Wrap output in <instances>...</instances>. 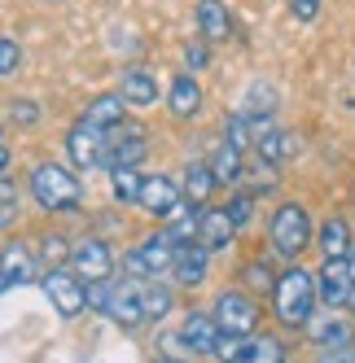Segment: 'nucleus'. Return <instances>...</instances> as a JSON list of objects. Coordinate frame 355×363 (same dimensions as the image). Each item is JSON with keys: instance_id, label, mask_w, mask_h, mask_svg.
I'll list each match as a JSON object with an SVG mask.
<instances>
[{"instance_id": "obj_41", "label": "nucleus", "mask_w": 355, "mask_h": 363, "mask_svg": "<svg viewBox=\"0 0 355 363\" xmlns=\"http://www.w3.org/2000/svg\"><path fill=\"white\" fill-rule=\"evenodd\" d=\"M9 289V280H5V272H0V294H5Z\"/></svg>"}, {"instance_id": "obj_37", "label": "nucleus", "mask_w": 355, "mask_h": 363, "mask_svg": "<svg viewBox=\"0 0 355 363\" xmlns=\"http://www.w3.org/2000/svg\"><path fill=\"white\" fill-rule=\"evenodd\" d=\"M316 363H355V350L351 346H338V350H320Z\"/></svg>"}, {"instance_id": "obj_16", "label": "nucleus", "mask_w": 355, "mask_h": 363, "mask_svg": "<svg viewBox=\"0 0 355 363\" xmlns=\"http://www.w3.org/2000/svg\"><path fill=\"white\" fill-rule=\"evenodd\" d=\"M123 101L128 106H136V110H145V106H154L158 101V74H149L145 66H128L123 70Z\"/></svg>"}, {"instance_id": "obj_12", "label": "nucleus", "mask_w": 355, "mask_h": 363, "mask_svg": "<svg viewBox=\"0 0 355 363\" xmlns=\"http://www.w3.org/2000/svg\"><path fill=\"white\" fill-rule=\"evenodd\" d=\"M180 193H185V189L175 184L171 175H149V179H145V189H141V206H145L149 215L167 219L175 206H180Z\"/></svg>"}, {"instance_id": "obj_30", "label": "nucleus", "mask_w": 355, "mask_h": 363, "mask_svg": "<svg viewBox=\"0 0 355 363\" xmlns=\"http://www.w3.org/2000/svg\"><path fill=\"white\" fill-rule=\"evenodd\" d=\"M171 311V284L154 276V284H145V320H163Z\"/></svg>"}, {"instance_id": "obj_28", "label": "nucleus", "mask_w": 355, "mask_h": 363, "mask_svg": "<svg viewBox=\"0 0 355 363\" xmlns=\"http://www.w3.org/2000/svg\"><path fill=\"white\" fill-rule=\"evenodd\" d=\"M110 189H114V197H119V201H141L145 175H141L136 167H114V175H110Z\"/></svg>"}, {"instance_id": "obj_10", "label": "nucleus", "mask_w": 355, "mask_h": 363, "mask_svg": "<svg viewBox=\"0 0 355 363\" xmlns=\"http://www.w3.org/2000/svg\"><path fill=\"white\" fill-rule=\"evenodd\" d=\"M175 254H180V245L171 241V232H167V228L154 232V237H145L141 250H136L145 276H163V272H171V267H175Z\"/></svg>"}, {"instance_id": "obj_25", "label": "nucleus", "mask_w": 355, "mask_h": 363, "mask_svg": "<svg viewBox=\"0 0 355 363\" xmlns=\"http://www.w3.org/2000/svg\"><path fill=\"white\" fill-rule=\"evenodd\" d=\"M211 171H215V179L219 184H237V179L246 175V162H241V149H233V145H215V158H211Z\"/></svg>"}, {"instance_id": "obj_27", "label": "nucleus", "mask_w": 355, "mask_h": 363, "mask_svg": "<svg viewBox=\"0 0 355 363\" xmlns=\"http://www.w3.org/2000/svg\"><path fill=\"white\" fill-rule=\"evenodd\" d=\"M237 363H285V346L276 337H246V350Z\"/></svg>"}, {"instance_id": "obj_23", "label": "nucleus", "mask_w": 355, "mask_h": 363, "mask_svg": "<svg viewBox=\"0 0 355 363\" xmlns=\"http://www.w3.org/2000/svg\"><path fill=\"white\" fill-rule=\"evenodd\" d=\"M123 106H128V101H123V92H106V96L88 101L84 118H88L92 127H101V132H106V127H119V123H123Z\"/></svg>"}, {"instance_id": "obj_39", "label": "nucleus", "mask_w": 355, "mask_h": 363, "mask_svg": "<svg viewBox=\"0 0 355 363\" xmlns=\"http://www.w3.org/2000/svg\"><path fill=\"white\" fill-rule=\"evenodd\" d=\"M44 254H48V263H62V258H66V241L62 237H44Z\"/></svg>"}, {"instance_id": "obj_32", "label": "nucleus", "mask_w": 355, "mask_h": 363, "mask_svg": "<svg viewBox=\"0 0 355 363\" xmlns=\"http://www.w3.org/2000/svg\"><path fill=\"white\" fill-rule=\"evenodd\" d=\"M228 215H233V223H237V232L250 223V215H255V193H241V197H233L228 201Z\"/></svg>"}, {"instance_id": "obj_44", "label": "nucleus", "mask_w": 355, "mask_h": 363, "mask_svg": "<svg viewBox=\"0 0 355 363\" xmlns=\"http://www.w3.org/2000/svg\"><path fill=\"white\" fill-rule=\"evenodd\" d=\"M351 306H355V302H351Z\"/></svg>"}, {"instance_id": "obj_21", "label": "nucleus", "mask_w": 355, "mask_h": 363, "mask_svg": "<svg viewBox=\"0 0 355 363\" xmlns=\"http://www.w3.org/2000/svg\"><path fill=\"white\" fill-rule=\"evenodd\" d=\"M163 223H167V232H171V241H175V245H193V241H197V232H202V215H197V206H193V201H180Z\"/></svg>"}, {"instance_id": "obj_17", "label": "nucleus", "mask_w": 355, "mask_h": 363, "mask_svg": "<svg viewBox=\"0 0 355 363\" xmlns=\"http://www.w3.org/2000/svg\"><path fill=\"white\" fill-rule=\"evenodd\" d=\"M145 153H149V136L141 132V127H123V132L110 136V153H106V158L114 167H136Z\"/></svg>"}, {"instance_id": "obj_8", "label": "nucleus", "mask_w": 355, "mask_h": 363, "mask_svg": "<svg viewBox=\"0 0 355 363\" xmlns=\"http://www.w3.org/2000/svg\"><path fill=\"white\" fill-rule=\"evenodd\" d=\"M70 272L80 276V280H88V284L106 280V276L114 272V254H110V245H106V241H97V237L80 241V245L70 250Z\"/></svg>"}, {"instance_id": "obj_31", "label": "nucleus", "mask_w": 355, "mask_h": 363, "mask_svg": "<svg viewBox=\"0 0 355 363\" xmlns=\"http://www.w3.org/2000/svg\"><path fill=\"white\" fill-rule=\"evenodd\" d=\"M241 179H250V193H272V189H276V167H272V162L246 167V175H241Z\"/></svg>"}, {"instance_id": "obj_2", "label": "nucleus", "mask_w": 355, "mask_h": 363, "mask_svg": "<svg viewBox=\"0 0 355 363\" xmlns=\"http://www.w3.org/2000/svg\"><path fill=\"white\" fill-rule=\"evenodd\" d=\"M31 197L44 206V211L62 215V211H80L84 189H80V179H75L66 167H58V162H40V167L31 171Z\"/></svg>"}, {"instance_id": "obj_19", "label": "nucleus", "mask_w": 355, "mask_h": 363, "mask_svg": "<svg viewBox=\"0 0 355 363\" xmlns=\"http://www.w3.org/2000/svg\"><path fill=\"white\" fill-rule=\"evenodd\" d=\"M167 110H171L175 118H193V114L202 110V88H197V79H193V74H175V79H171Z\"/></svg>"}, {"instance_id": "obj_24", "label": "nucleus", "mask_w": 355, "mask_h": 363, "mask_svg": "<svg viewBox=\"0 0 355 363\" xmlns=\"http://www.w3.org/2000/svg\"><path fill=\"white\" fill-rule=\"evenodd\" d=\"M219 189V179H215V171L207 167V162H189V171H185V201H193V206H207V197Z\"/></svg>"}, {"instance_id": "obj_20", "label": "nucleus", "mask_w": 355, "mask_h": 363, "mask_svg": "<svg viewBox=\"0 0 355 363\" xmlns=\"http://www.w3.org/2000/svg\"><path fill=\"white\" fill-rule=\"evenodd\" d=\"M0 272H5L9 284H27V280L36 276V258H31V250L22 245V241H9L5 250H0Z\"/></svg>"}, {"instance_id": "obj_18", "label": "nucleus", "mask_w": 355, "mask_h": 363, "mask_svg": "<svg viewBox=\"0 0 355 363\" xmlns=\"http://www.w3.org/2000/svg\"><path fill=\"white\" fill-rule=\"evenodd\" d=\"M197 31L207 44H224L233 31V18H228L224 0H197Z\"/></svg>"}, {"instance_id": "obj_13", "label": "nucleus", "mask_w": 355, "mask_h": 363, "mask_svg": "<svg viewBox=\"0 0 355 363\" xmlns=\"http://www.w3.org/2000/svg\"><path fill=\"white\" fill-rule=\"evenodd\" d=\"M219 324L215 315H202V311H189L185 324H180V342L193 350V354H215V342H219Z\"/></svg>"}, {"instance_id": "obj_22", "label": "nucleus", "mask_w": 355, "mask_h": 363, "mask_svg": "<svg viewBox=\"0 0 355 363\" xmlns=\"http://www.w3.org/2000/svg\"><path fill=\"white\" fill-rule=\"evenodd\" d=\"M316 241H320V254H324V258H346V254H351V245H355V241H351V223H346L342 215L324 219Z\"/></svg>"}, {"instance_id": "obj_42", "label": "nucleus", "mask_w": 355, "mask_h": 363, "mask_svg": "<svg viewBox=\"0 0 355 363\" xmlns=\"http://www.w3.org/2000/svg\"><path fill=\"white\" fill-rule=\"evenodd\" d=\"M346 258H351V267H355V245H351V254H346Z\"/></svg>"}, {"instance_id": "obj_4", "label": "nucleus", "mask_w": 355, "mask_h": 363, "mask_svg": "<svg viewBox=\"0 0 355 363\" xmlns=\"http://www.w3.org/2000/svg\"><path fill=\"white\" fill-rule=\"evenodd\" d=\"M211 315H215V324H219L224 333H233V337H255V328H259V306H255V298H250V294H237V289L219 294Z\"/></svg>"}, {"instance_id": "obj_26", "label": "nucleus", "mask_w": 355, "mask_h": 363, "mask_svg": "<svg viewBox=\"0 0 355 363\" xmlns=\"http://www.w3.org/2000/svg\"><path fill=\"white\" fill-rule=\"evenodd\" d=\"M255 149H259V158H263V162H272V167H281L285 158H294V149H298V140H294L290 132H281V127H272V132H268V136H263V140H259Z\"/></svg>"}, {"instance_id": "obj_9", "label": "nucleus", "mask_w": 355, "mask_h": 363, "mask_svg": "<svg viewBox=\"0 0 355 363\" xmlns=\"http://www.w3.org/2000/svg\"><path fill=\"white\" fill-rule=\"evenodd\" d=\"M233 237H237V223H233V215H228V206H207V211H202L197 245H207L211 254H219V250L233 245Z\"/></svg>"}, {"instance_id": "obj_33", "label": "nucleus", "mask_w": 355, "mask_h": 363, "mask_svg": "<svg viewBox=\"0 0 355 363\" xmlns=\"http://www.w3.org/2000/svg\"><path fill=\"white\" fill-rule=\"evenodd\" d=\"M18 62H22V53H18V40L0 35V79H5V74H13V70H18Z\"/></svg>"}, {"instance_id": "obj_11", "label": "nucleus", "mask_w": 355, "mask_h": 363, "mask_svg": "<svg viewBox=\"0 0 355 363\" xmlns=\"http://www.w3.org/2000/svg\"><path fill=\"white\" fill-rule=\"evenodd\" d=\"M110 320L119 324H145V284L136 280H119L114 284V298H110Z\"/></svg>"}, {"instance_id": "obj_29", "label": "nucleus", "mask_w": 355, "mask_h": 363, "mask_svg": "<svg viewBox=\"0 0 355 363\" xmlns=\"http://www.w3.org/2000/svg\"><path fill=\"white\" fill-rule=\"evenodd\" d=\"M224 140L233 145V149H255V127H250V114L246 110H237V114H228V123H224Z\"/></svg>"}, {"instance_id": "obj_1", "label": "nucleus", "mask_w": 355, "mask_h": 363, "mask_svg": "<svg viewBox=\"0 0 355 363\" xmlns=\"http://www.w3.org/2000/svg\"><path fill=\"white\" fill-rule=\"evenodd\" d=\"M276 320H281L285 328H307L312 315H316V302H320V284L312 272H302V267H290L276 276Z\"/></svg>"}, {"instance_id": "obj_3", "label": "nucleus", "mask_w": 355, "mask_h": 363, "mask_svg": "<svg viewBox=\"0 0 355 363\" xmlns=\"http://www.w3.org/2000/svg\"><path fill=\"white\" fill-rule=\"evenodd\" d=\"M268 237H272V250L294 263V258L307 250V241H312V215H307V206H298V201L276 206V215L268 223Z\"/></svg>"}, {"instance_id": "obj_15", "label": "nucleus", "mask_w": 355, "mask_h": 363, "mask_svg": "<svg viewBox=\"0 0 355 363\" xmlns=\"http://www.w3.org/2000/svg\"><path fill=\"white\" fill-rule=\"evenodd\" d=\"M312 337L320 350H338V346H351V324L338 315V311H329V315H312V324L302 328Z\"/></svg>"}, {"instance_id": "obj_35", "label": "nucleus", "mask_w": 355, "mask_h": 363, "mask_svg": "<svg viewBox=\"0 0 355 363\" xmlns=\"http://www.w3.org/2000/svg\"><path fill=\"white\" fill-rule=\"evenodd\" d=\"M320 5H324V0H290V13H294L298 22H312V18L320 13Z\"/></svg>"}, {"instance_id": "obj_36", "label": "nucleus", "mask_w": 355, "mask_h": 363, "mask_svg": "<svg viewBox=\"0 0 355 363\" xmlns=\"http://www.w3.org/2000/svg\"><path fill=\"white\" fill-rule=\"evenodd\" d=\"M40 118V106H36V101H18V106H13V123H22V127H31Z\"/></svg>"}, {"instance_id": "obj_14", "label": "nucleus", "mask_w": 355, "mask_h": 363, "mask_svg": "<svg viewBox=\"0 0 355 363\" xmlns=\"http://www.w3.org/2000/svg\"><path fill=\"white\" fill-rule=\"evenodd\" d=\"M207 267H211V250L207 245H180V254H175V284H185V289H197L202 280H207Z\"/></svg>"}, {"instance_id": "obj_38", "label": "nucleus", "mask_w": 355, "mask_h": 363, "mask_svg": "<svg viewBox=\"0 0 355 363\" xmlns=\"http://www.w3.org/2000/svg\"><path fill=\"white\" fill-rule=\"evenodd\" d=\"M185 62L193 70H202V66H207V44H185Z\"/></svg>"}, {"instance_id": "obj_40", "label": "nucleus", "mask_w": 355, "mask_h": 363, "mask_svg": "<svg viewBox=\"0 0 355 363\" xmlns=\"http://www.w3.org/2000/svg\"><path fill=\"white\" fill-rule=\"evenodd\" d=\"M9 162H13V153H9L5 145H0V175H5V171H9Z\"/></svg>"}, {"instance_id": "obj_6", "label": "nucleus", "mask_w": 355, "mask_h": 363, "mask_svg": "<svg viewBox=\"0 0 355 363\" xmlns=\"http://www.w3.org/2000/svg\"><path fill=\"white\" fill-rule=\"evenodd\" d=\"M44 294L53 298V306H58L62 320L84 315V306H88V284L75 276V272H66V267H53V272L44 276Z\"/></svg>"}, {"instance_id": "obj_5", "label": "nucleus", "mask_w": 355, "mask_h": 363, "mask_svg": "<svg viewBox=\"0 0 355 363\" xmlns=\"http://www.w3.org/2000/svg\"><path fill=\"white\" fill-rule=\"evenodd\" d=\"M316 284H320V302L329 311H342L355 302V267L351 258H324L320 272H316Z\"/></svg>"}, {"instance_id": "obj_7", "label": "nucleus", "mask_w": 355, "mask_h": 363, "mask_svg": "<svg viewBox=\"0 0 355 363\" xmlns=\"http://www.w3.org/2000/svg\"><path fill=\"white\" fill-rule=\"evenodd\" d=\"M106 153H110L106 132H101V127H92L88 118H80V123L66 132V158L80 167V171H88V167H97V162H106Z\"/></svg>"}, {"instance_id": "obj_34", "label": "nucleus", "mask_w": 355, "mask_h": 363, "mask_svg": "<svg viewBox=\"0 0 355 363\" xmlns=\"http://www.w3.org/2000/svg\"><path fill=\"white\" fill-rule=\"evenodd\" d=\"M241 280L250 284V289H276V276H272L263 263H250V267L241 272Z\"/></svg>"}, {"instance_id": "obj_43", "label": "nucleus", "mask_w": 355, "mask_h": 363, "mask_svg": "<svg viewBox=\"0 0 355 363\" xmlns=\"http://www.w3.org/2000/svg\"><path fill=\"white\" fill-rule=\"evenodd\" d=\"M163 363H185V359H163Z\"/></svg>"}]
</instances>
